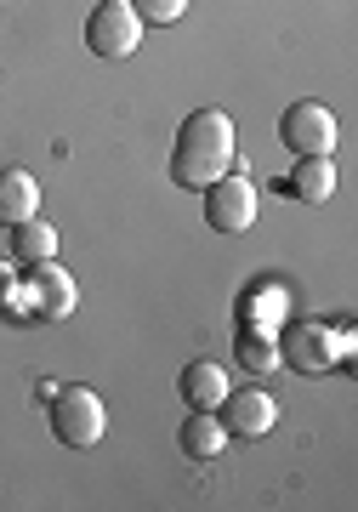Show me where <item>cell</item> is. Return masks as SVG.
<instances>
[{"label": "cell", "instance_id": "2e32d148", "mask_svg": "<svg viewBox=\"0 0 358 512\" xmlns=\"http://www.w3.org/2000/svg\"><path fill=\"white\" fill-rule=\"evenodd\" d=\"M12 302H18V262L0 256V313L12 308Z\"/></svg>", "mask_w": 358, "mask_h": 512}, {"label": "cell", "instance_id": "ba28073f", "mask_svg": "<svg viewBox=\"0 0 358 512\" xmlns=\"http://www.w3.org/2000/svg\"><path fill=\"white\" fill-rule=\"evenodd\" d=\"M23 291H29V313H40V319H69L74 302H80L69 268H57V256L52 262H35V268L23 274Z\"/></svg>", "mask_w": 358, "mask_h": 512}, {"label": "cell", "instance_id": "8fae6325", "mask_svg": "<svg viewBox=\"0 0 358 512\" xmlns=\"http://www.w3.org/2000/svg\"><path fill=\"white\" fill-rule=\"evenodd\" d=\"M285 194L302 205H324L330 194H336V165H330V154H307V160H296V171L285 177Z\"/></svg>", "mask_w": 358, "mask_h": 512}, {"label": "cell", "instance_id": "7a4b0ae2", "mask_svg": "<svg viewBox=\"0 0 358 512\" xmlns=\"http://www.w3.org/2000/svg\"><path fill=\"white\" fill-rule=\"evenodd\" d=\"M279 336V365L296 370V376H324V370H336V359L353 342L336 336V330L324 325V319H290L285 330H273Z\"/></svg>", "mask_w": 358, "mask_h": 512}, {"label": "cell", "instance_id": "9c48e42d", "mask_svg": "<svg viewBox=\"0 0 358 512\" xmlns=\"http://www.w3.org/2000/svg\"><path fill=\"white\" fill-rule=\"evenodd\" d=\"M40 217V183L35 171L23 165H0V228H18V222Z\"/></svg>", "mask_w": 358, "mask_h": 512}, {"label": "cell", "instance_id": "4fadbf2b", "mask_svg": "<svg viewBox=\"0 0 358 512\" xmlns=\"http://www.w3.org/2000/svg\"><path fill=\"white\" fill-rule=\"evenodd\" d=\"M52 256H57V228L52 222L29 217V222L12 228V262H18V268H35V262H52Z\"/></svg>", "mask_w": 358, "mask_h": 512}, {"label": "cell", "instance_id": "277c9868", "mask_svg": "<svg viewBox=\"0 0 358 512\" xmlns=\"http://www.w3.org/2000/svg\"><path fill=\"white\" fill-rule=\"evenodd\" d=\"M199 194H205V228H216V234H245L256 222V205H262L256 200V183L239 177V171H222Z\"/></svg>", "mask_w": 358, "mask_h": 512}, {"label": "cell", "instance_id": "5b68a950", "mask_svg": "<svg viewBox=\"0 0 358 512\" xmlns=\"http://www.w3.org/2000/svg\"><path fill=\"white\" fill-rule=\"evenodd\" d=\"M86 46L97 57H131L137 46H143V18L131 12V0H97L86 18Z\"/></svg>", "mask_w": 358, "mask_h": 512}, {"label": "cell", "instance_id": "3957f363", "mask_svg": "<svg viewBox=\"0 0 358 512\" xmlns=\"http://www.w3.org/2000/svg\"><path fill=\"white\" fill-rule=\"evenodd\" d=\"M108 433V410L97 387H57L52 393V439L63 450H91Z\"/></svg>", "mask_w": 358, "mask_h": 512}, {"label": "cell", "instance_id": "6da1fadb", "mask_svg": "<svg viewBox=\"0 0 358 512\" xmlns=\"http://www.w3.org/2000/svg\"><path fill=\"white\" fill-rule=\"evenodd\" d=\"M233 148H239L233 114L194 109L188 120H182V131H177V148H171V183H177V188L216 183L222 171H233Z\"/></svg>", "mask_w": 358, "mask_h": 512}, {"label": "cell", "instance_id": "7c38bea8", "mask_svg": "<svg viewBox=\"0 0 358 512\" xmlns=\"http://www.w3.org/2000/svg\"><path fill=\"white\" fill-rule=\"evenodd\" d=\"M222 450H228V427H222V416H216V410H194V416L182 421V456L216 461Z\"/></svg>", "mask_w": 358, "mask_h": 512}, {"label": "cell", "instance_id": "9a60e30c", "mask_svg": "<svg viewBox=\"0 0 358 512\" xmlns=\"http://www.w3.org/2000/svg\"><path fill=\"white\" fill-rule=\"evenodd\" d=\"M131 12H137L143 23H160L165 29V23H177L182 12H188V0H131Z\"/></svg>", "mask_w": 358, "mask_h": 512}, {"label": "cell", "instance_id": "5bb4252c", "mask_svg": "<svg viewBox=\"0 0 358 512\" xmlns=\"http://www.w3.org/2000/svg\"><path fill=\"white\" fill-rule=\"evenodd\" d=\"M233 353L245 370H279V336H262V330H239L233 336Z\"/></svg>", "mask_w": 358, "mask_h": 512}, {"label": "cell", "instance_id": "52a82bcc", "mask_svg": "<svg viewBox=\"0 0 358 512\" xmlns=\"http://www.w3.org/2000/svg\"><path fill=\"white\" fill-rule=\"evenodd\" d=\"M216 410H222L228 439H262V433H273V427H279V399H273V393H262V387L228 393Z\"/></svg>", "mask_w": 358, "mask_h": 512}, {"label": "cell", "instance_id": "8992f818", "mask_svg": "<svg viewBox=\"0 0 358 512\" xmlns=\"http://www.w3.org/2000/svg\"><path fill=\"white\" fill-rule=\"evenodd\" d=\"M279 143H285L296 160H307V154H330V148H336V114L324 109V103H313V97L290 103V109L279 114Z\"/></svg>", "mask_w": 358, "mask_h": 512}, {"label": "cell", "instance_id": "30bf717a", "mask_svg": "<svg viewBox=\"0 0 358 512\" xmlns=\"http://www.w3.org/2000/svg\"><path fill=\"white\" fill-rule=\"evenodd\" d=\"M177 393H182V404H188V410H216V404L233 393V382H228V370L216 365V359H194V365L182 370Z\"/></svg>", "mask_w": 358, "mask_h": 512}]
</instances>
